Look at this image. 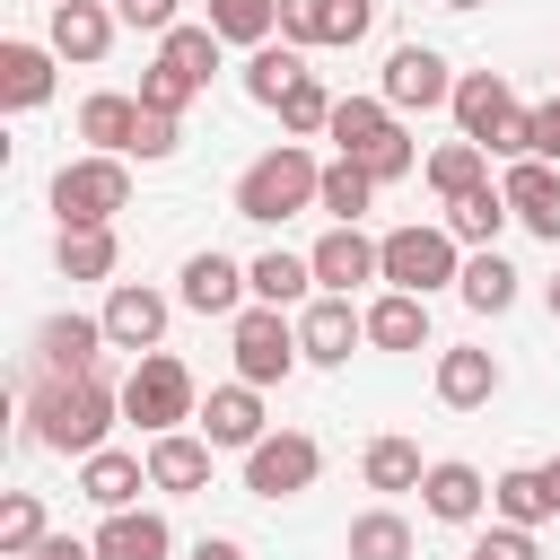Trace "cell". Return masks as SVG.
<instances>
[{"label":"cell","mask_w":560,"mask_h":560,"mask_svg":"<svg viewBox=\"0 0 560 560\" xmlns=\"http://www.w3.org/2000/svg\"><path fill=\"white\" fill-rule=\"evenodd\" d=\"M122 26H149V35H175V0H114Z\"/></svg>","instance_id":"cell-46"},{"label":"cell","mask_w":560,"mask_h":560,"mask_svg":"<svg viewBox=\"0 0 560 560\" xmlns=\"http://www.w3.org/2000/svg\"><path fill=\"white\" fill-rule=\"evenodd\" d=\"M201 438L210 446H262V385H219L210 402H201Z\"/></svg>","instance_id":"cell-17"},{"label":"cell","mask_w":560,"mask_h":560,"mask_svg":"<svg viewBox=\"0 0 560 560\" xmlns=\"http://www.w3.org/2000/svg\"><path fill=\"white\" fill-rule=\"evenodd\" d=\"M455 122H464V140H481L490 158H534V105H516L508 96V79L499 70H472V79H455Z\"/></svg>","instance_id":"cell-3"},{"label":"cell","mask_w":560,"mask_h":560,"mask_svg":"<svg viewBox=\"0 0 560 560\" xmlns=\"http://www.w3.org/2000/svg\"><path fill=\"white\" fill-rule=\"evenodd\" d=\"M490 508H499L508 525H525V534H534L542 516H560V499H551V472H542V464H516V472H499V481H490Z\"/></svg>","instance_id":"cell-24"},{"label":"cell","mask_w":560,"mask_h":560,"mask_svg":"<svg viewBox=\"0 0 560 560\" xmlns=\"http://www.w3.org/2000/svg\"><path fill=\"white\" fill-rule=\"evenodd\" d=\"M315 472H324V446H315L306 429H280V438H262V446L245 455V490H254V499H298Z\"/></svg>","instance_id":"cell-9"},{"label":"cell","mask_w":560,"mask_h":560,"mask_svg":"<svg viewBox=\"0 0 560 560\" xmlns=\"http://www.w3.org/2000/svg\"><path fill=\"white\" fill-rule=\"evenodd\" d=\"M298 79H306V52H298V44H262V52L245 61V96L271 105V114H280V96H289Z\"/></svg>","instance_id":"cell-29"},{"label":"cell","mask_w":560,"mask_h":560,"mask_svg":"<svg viewBox=\"0 0 560 560\" xmlns=\"http://www.w3.org/2000/svg\"><path fill=\"white\" fill-rule=\"evenodd\" d=\"M0 96L26 114V105H44L52 96V52L44 44H0Z\"/></svg>","instance_id":"cell-28"},{"label":"cell","mask_w":560,"mask_h":560,"mask_svg":"<svg viewBox=\"0 0 560 560\" xmlns=\"http://www.w3.org/2000/svg\"><path fill=\"white\" fill-rule=\"evenodd\" d=\"M192 96H201V88H192L184 70H166V61H158V70H140V114H184Z\"/></svg>","instance_id":"cell-41"},{"label":"cell","mask_w":560,"mask_h":560,"mask_svg":"<svg viewBox=\"0 0 560 560\" xmlns=\"http://www.w3.org/2000/svg\"><path fill=\"white\" fill-rule=\"evenodd\" d=\"M105 341L149 359V350L166 341V298H158V289H140V280H114V298H105Z\"/></svg>","instance_id":"cell-12"},{"label":"cell","mask_w":560,"mask_h":560,"mask_svg":"<svg viewBox=\"0 0 560 560\" xmlns=\"http://www.w3.org/2000/svg\"><path fill=\"white\" fill-rule=\"evenodd\" d=\"M280 44H324V0H280Z\"/></svg>","instance_id":"cell-43"},{"label":"cell","mask_w":560,"mask_h":560,"mask_svg":"<svg viewBox=\"0 0 560 560\" xmlns=\"http://www.w3.org/2000/svg\"><path fill=\"white\" fill-rule=\"evenodd\" d=\"M376 26V0H324V44H359Z\"/></svg>","instance_id":"cell-42"},{"label":"cell","mask_w":560,"mask_h":560,"mask_svg":"<svg viewBox=\"0 0 560 560\" xmlns=\"http://www.w3.org/2000/svg\"><path fill=\"white\" fill-rule=\"evenodd\" d=\"M35 551H44V499L9 490V508H0V560H35Z\"/></svg>","instance_id":"cell-39"},{"label":"cell","mask_w":560,"mask_h":560,"mask_svg":"<svg viewBox=\"0 0 560 560\" xmlns=\"http://www.w3.org/2000/svg\"><path fill=\"white\" fill-rule=\"evenodd\" d=\"M158 61L184 70L192 88H210V70H219V35H210V26H175V35H158Z\"/></svg>","instance_id":"cell-38"},{"label":"cell","mask_w":560,"mask_h":560,"mask_svg":"<svg viewBox=\"0 0 560 560\" xmlns=\"http://www.w3.org/2000/svg\"><path fill=\"white\" fill-rule=\"evenodd\" d=\"M306 262H315V289H324V298H350L359 280H385V254H376L359 228H332V236H324Z\"/></svg>","instance_id":"cell-15"},{"label":"cell","mask_w":560,"mask_h":560,"mask_svg":"<svg viewBox=\"0 0 560 560\" xmlns=\"http://www.w3.org/2000/svg\"><path fill=\"white\" fill-rule=\"evenodd\" d=\"M368 341H376V350H420V341H429V298L385 289V298L368 306Z\"/></svg>","instance_id":"cell-26"},{"label":"cell","mask_w":560,"mask_h":560,"mask_svg":"<svg viewBox=\"0 0 560 560\" xmlns=\"http://www.w3.org/2000/svg\"><path fill=\"white\" fill-rule=\"evenodd\" d=\"M324 192V166L306 158V149H271V158H254L245 175H236V219H262V228H280V219H298L306 201Z\"/></svg>","instance_id":"cell-4"},{"label":"cell","mask_w":560,"mask_h":560,"mask_svg":"<svg viewBox=\"0 0 560 560\" xmlns=\"http://www.w3.org/2000/svg\"><path fill=\"white\" fill-rule=\"evenodd\" d=\"M464 560H542V551H534V534H525V525H499V534H481Z\"/></svg>","instance_id":"cell-44"},{"label":"cell","mask_w":560,"mask_h":560,"mask_svg":"<svg viewBox=\"0 0 560 560\" xmlns=\"http://www.w3.org/2000/svg\"><path fill=\"white\" fill-rule=\"evenodd\" d=\"M350 560H411V525H402L394 508L350 516Z\"/></svg>","instance_id":"cell-37"},{"label":"cell","mask_w":560,"mask_h":560,"mask_svg":"<svg viewBox=\"0 0 560 560\" xmlns=\"http://www.w3.org/2000/svg\"><path fill=\"white\" fill-rule=\"evenodd\" d=\"M332 105H341V96H324V79L306 70V79L280 96V131H298V140H306V131H332Z\"/></svg>","instance_id":"cell-40"},{"label":"cell","mask_w":560,"mask_h":560,"mask_svg":"<svg viewBox=\"0 0 560 560\" xmlns=\"http://www.w3.org/2000/svg\"><path fill=\"white\" fill-rule=\"evenodd\" d=\"M79 490H88V499H96L105 516H122V508H131L140 490H158V481H149V455H122V446H96V455L79 464Z\"/></svg>","instance_id":"cell-16"},{"label":"cell","mask_w":560,"mask_h":560,"mask_svg":"<svg viewBox=\"0 0 560 560\" xmlns=\"http://www.w3.org/2000/svg\"><path fill=\"white\" fill-rule=\"evenodd\" d=\"M542 472H551V499H560V455H551V464H542Z\"/></svg>","instance_id":"cell-51"},{"label":"cell","mask_w":560,"mask_h":560,"mask_svg":"<svg viewBox=\"0 0 560 560\" xmlns=\"http://www.w3.org/2000/svg\"><path fill=\"white\" fill-rule=\"evenodd\" d=\"M52 262H61V280H114V228H61Z\"/></svg>","instance_id":"cell-33"},{"label":"cell","mask_w":560,"mask_h":560,"mask_svg":"<svg viewBox=\"0 0 560 560\" xmlns=\"http://www.w3.org/2000/svg\"><path fill=\"white\" fill-rule=\"evenodd\" d=\"M79 140H96V158H131V140H140V96H88L79 105Z\"/></svg>","instance_id":"cell-23"},{"label":"cell","mask_w":560,"mask_h":560,"mask_svg":"<svg viewBox=\"0 0 560 560\" xmlns=\"http://www.w3.org/2000/svg\"><path fill=\"white\" fill-rule=\"evenodd\" d=\"M175 114H140V140H131V158H175Z\"/></svg>","instance_id":"cell-45"},{"label":"cell","mask_w":560,"mask_h":560,"mask_svg":"<svg viewBox=\"0 0 560 560\" xmlns=\"http://www.w3.org/2000/svg\"><path fill=\"white\" fill-rule=\"evenodd\" d=\"M149 481H158V490H175V499H192V490L210 481V438H184V429L149 438Z\"/></svg>","instance_id":"cell-21"},{"label":"cell","mask_w":560,"mask_h":560,"mask_svg":"<svg viewBox=\"0 0 560 560\" xmlns=\"http://www.w3.org/2000/svg\"><path fill=\"white\" fill-rule=\"evenodd\" d=\"M534 158H551V166H560V96H551V105H534Z\"/></svg>","instance_id":"cell-47"},{"label":"cell","mask_w":560,"mask_h":560,"mask_svg":"<svg viewBox=\"0 0 560 560\" xmlns=\"http://www.w3.org/2000/svg\"><path fill=\"white\" fill-rule=\"evenodd\" d=\"M455 289H464V306H472V315H508V306H516V271L499 262V245H490V254H472Z\"/></svg>","instance_id":"cell-34"},{"label":"cell","mask_w":560,"mask_h":560,"mask_svg":"<svg viewBox=\"0 0 560 560\" xmlns=\"http://www.w3.org/2000/svg\"><path fill=\"white\" fill-rule=\"evenodd\" d=\"M481 175H490V149H481V140H446V149H429V184H438V201L481 192Z\"/></svg>","instance_id":"cell-30"},{"label":"cell","mask_w":560,"mask_h":560,"mask_svg":"<svg viewBox=\"0 0 560 560\" xmlns=\"http://www.w3.org/2000/svg\"><path fill=\"white\" fill-rule=\"evenodd\" d=\"M192 560H245V551H236L228 534H210V542H192Z\"/></svg>","instance_id":"cell-49"},{"label":"cell","mask_w":560,"mask_h":560,"mask_svg":"<svg viewBox=\"0 0 560 560\" xmlns=\"http://www.w3.org/2000/svg\"><path fill=\"white\" fill-rule=\"evenodd\" d=\"M245 289H254V280H245L219 245L184 262V306H192V315H236V298H245Z\"/></svg>","instance_id":"cell-19"},{"label":"cell","mask_w":560,"mask_h":560,"mask_svg":"<svg viewBox=\"0 0 560 560\" xmlns=\"http://www.w3.org/2000/svg\"><path fill=\"white\" fill-rule=\"evenodd\" d=\"M508 219H516V210H508V192H499V184H481V192L446 201V236H455V245H481V254L499 245V228H508Z\"/></svg>","instance_id":"cell-27"},{"label":"cell","mask_w":560,"mask_h":560,"mask_svg":"<svg viewBox=\"0 0 560 560\" xmlns=\"http://www.w3.org/2000/svg\"><path fill=\"white\" fill-rule=\"evenodd\" d=\"M420 499H429V516H438V525H472V516L490 508V481H481L472 464H455V455H446V464H429Z\"/></svg>","instance_id":"cell-18"},{"label":"cell","mask_w":560,"mask_h":560,"mask_svg":"<svg viewBox=\"0 0 560 560\" xmlns=\"http://www.w3.org/2000/svg\"><path fill=\"white\" fill-rule=\"evenodd\" d=\"M219 44H271V26H280V0H210V18H201Z\"/></svg>","instance_id":"cell-32"},{"label":"cell","mask_w":560,"mask_h":560,"mask_svg":"<svg viewBox=\"0 0 560 560\" xmlns=\"http://www.w3.org/2000/svg\"><path fill=\"white\" fill-rule=\"evenodd\" d=\"M499 394V359L490 350H438V402L446 411H481Z\"/></svg>","instance_id":"cell-20"},{"label":"cell","mask_w":560,"mask_h":560,"mask_svg":"<svg viewBox=\"0 0 560 560\" xmlns=\"http://www.w3.org/2000/svg\"><path fill=\"white\" fill-rule=\"evenodd\" d=\"M542 298H551V324H560V280H542Z\"/></svg>","instance_id":"cell-50"},{"label":"cell","mask_w":560,"mask_h":560,"mask_svg":"<svg viewBox=\"0 0 560 560\" xmlns=\"http://www.w3.org/2000/svg\"><path fill=\"white\" fill-rule=\"evenodd\" d=\"M385 105L394 114H429V105H455V79L429 44H394L385 52Z\"/></svg>","instance_id":"cell-11"},{"label":"cell","mask_w":560,"mask_h":560,"mask_svg":"<svg viewBox=\"0 0 560 560\" xmlns=\"http://www.w3.org/2000/svg\"><path fill=\"white\" fill-rule=\"evenodd\" d=\"M35 560H96V542H70V534H44V551Z\"/></svg>","instance_id":"cell-48"},{"label":"cell","mask_w":560,"mask_h":560,"mask_svg":"<svg viewBox=\"0 0 560 560\" xmlns=\"http://www.w3.org/2000/svg\"><path fill=\"white\" fill-rule=\"evenodd\" d=\"M298 359L306 350H298V324L280 306H245L236 315V385H280Z\"/></svg>","instance_id":"cell-8"},{"label":"cell","mask_w":560,"mask_h":560,"mask_svg":"<svg viewBox=\"0 0 560 560\" xmlns=\"http://www.w3.org/2000/svg\"><path fill=\"white\" fill-rule=\"evenodd\" d=\"M122 420H140L149 438L184 429V420H192V368H184V359H166V350H149V359L122 376Z\"/></svg>","instance_id":"cell-5"},{"label":"cell","mask_w":560,"mask_h":560,"mask_svg":"<svg viewBox=\"0 0 560 560\" xmlns=\"http://www.w3.org/2000/svg\"><path fill=\"white\" fill-rule=\"evenodd\" d=\"M166 551H175V534H166V516H149V508L105 516V534H96V560H166Z\"/></svg>","instance_id":"cell-25"},{"label":"cell","mask_w":560,"mask_h":560,"mask_svg":"<svg viewBox=\"0 0 560 560\" xmlns=\"http://www.w3.org/2000/svg\"><path fill=\"white\" fill-rule=\"evenodd\" d=\"M368 201H376V175H368V166H350V158H332V166H324L315 210H332L341 228H359V210H368Z\"/></svg>","instance_id":"cell-36"},{"label":"cell","mask_w":560,"mask_h":560,"mask_svg":"<svg viewBox=\"0 0 560 560\" xmlns=\"http://www.w3.org/2000/svg\"><path fill=\"white\" fill-rule=\"evenodd\" d=\"M359 472H368V490H420V481H429V464H420L411 438H376V446L359 455Z\"/></svg>","instance_id":"cell-35"},{"label":"cell","mask_w":560,"mask_h":560,"mask_svg":"<svg viewBox=\"0 0 560 560\" xmlns=\"http://www.w3.org/2000/svg\"><path fill=\"white\" fill-rule=\"evenodd\" d=\"M52 9H61V0H52Z\"/></svg>","instance_id":"cell-53"},{"label":"cell","mask_w":560,"mask_h":560,"mask_svg":"<svg viewBox=\"0 0 560 560\" xmlns=\"http://www.w3.org/2000/svg\"><path fill=\"white\" fill-rule=\"evenodd\" d=\"M446 9H490V0H446Z\"/></svg>","instance_id":"cell-52"},{"label":"cell","mask_w":560,"mask_h":560,"mask_svg":"<svg viewBox=\"0 0 560 560\" xmlns=\"http://www.w3.org/2000/svg\"><path fill=\"white\" fill-rule=\"evenodd\" d=\"M105 44H114V18H105L96 0H61V9H52V52H61V61L88 70V61H105Z\"/></svg>","instance_id":"cell-22"},{"label":"cell","mask_w":560,"mask_h":560,"mask_svg":"<svg viewBox=\"0 0 560 560\" xmlns=\"http://www.w3.org/2000/svg\"><path fill=\"white\" fill-rule=\"evenodd\" d=\"M376 254H385V280H394V289H411V298H429V289L464 280V262H455V236H446V228H394Z\"/></svg>","instance_id":"cell-7"},{"label":"cell","mask_w":560,"mask_h":560,"mask_svg":"<svg viewBox=\"0 0 560 560\" xmlns=\"http://www.w3.org/2000/svg\"><path fill=\"white\" fill-rule=\"evenodd\" d=\"M114 411H122V394H114L105 376H44V385H35V402H26V420H35V446H52V455H79V464L105 446Z\"/></svg>","instance_id":"cell-1"},{"label":"cell","mask_w":560,"mask_h":560,"mask_svg":"<svg viewBox=\"0 0 560 560\" xmlns=\"http://www.w3.org/2000/svg\"><path fill=\"white\" fill-rule=\"evenodd\" d=\"M105 315H52L35 332V368L44 376H105Z\"/></svg>","instance_id":"cell-10"},{"label":"cell","mask_w":560,"mask_h":560,"mask_svg":"<svg viewBox=\"0 0 560 560\" xmlns=\"http://www.w3.org/2000/svg\"><path fill=\"white\" fill-rule=\"evenodd\" d=\"M499 192H508V210H516L542 245H560V166H551V158H516Z\"/></svg>","instance_id":"cell-14"},{"label":"cell","mask_w":560,"mask_h":560,"mask_svg":"<svg viewBox=\"0 0 560 560\" xmlns=\"http://www.w3.org/2000/svg\"><path fill=\"white\" fill-rule=\"evenodd\" d=\"M359 341H368V315H350V298H315V306L298 315V350H306L315 368H350Z\"/></svg>","instance_id":"cell-13"},{"label":"cell","mask_w":560,"mask_h":560,"mask_svg":"<svg viewBox=\"0 0 560 560\" xmlns=\"http://www.w3.org/2000/svg\"><path fill=\"white\" fill-rule=\"evenodd\" d=\"M122 201H131L122 158H70V166L52 175V210H61V228H105Z\"/></svg>","instance_id":"cell-6"},{"label":"cell","mask_w":560,"mask_h":560,"mask_svg":"<svg viewBox=\"0 0 560 560\" xmlns=\"http://www.w3.org/2000/svg\"><path fill=\"white\" fill-rule=\"evenodd\" d=\"M245 280H254V306H289V298L315 289V262H306V254H254Z\"/></svg>","instance_id":"cell-31"},{"label":"cell","mask_w":560,"mask_h":560,"mask_svg":"<svg viewBox=\"0 0 560 560\" xmlns=\"http://www.w3.org/2000/svg\"><path fill=\"white\" fill-rule=\"evenodd\" d=\"M332 149H341L350 166H368L376 184H402V175L420 166L411 131H402V114H394L385 96H341V105H332Z\"/></svg>","instance_id":"cell-2"}]
</instances>
